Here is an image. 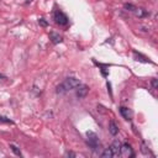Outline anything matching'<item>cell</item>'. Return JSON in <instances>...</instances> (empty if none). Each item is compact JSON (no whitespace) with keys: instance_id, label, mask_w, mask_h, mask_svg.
<instances>
[{"instance_id":"cell-6","label":"cell","mask_w":158,"mask_h":158,"mask_svg":"<svg viewBox=\"0 0 158 158\" xmlns=\"http://www.w3.org/2000/svg\"><path fill=\"white\" fill-rule=\"evenodd\" d=\"M110 149L112 151V153H114V157H116V156H120V149H121V143H120V141L115 139V141L111 143V146H110Z\"/></svg>"},{"instance_id":"cell-1","label":"cell","mask_w":158,"mask_h":158,"mask_svg":"<svg viewBox=\"0 0 158 158\" xmlns=\"http://www.w3.org/2000/svg\"><path fill=\"white\" fill-rule=\"evenodd\" d=\"M78 85H80L79 79H77V78H74V77H68V78H65L60 84H58V85L56 86V93H57V94H64V93H67L68 90L75 89Z\"/></svg>"},{"instance_id":"cell-10","label":"cell","mask_w":158,"mask_h":158,"mask_svg":"<svg viewBox=\"0 0 158 158\" xmlns=\"http://www.w3.org/2000/svg\"><path fill=\"white\" fill-rule=\"evenodd\" d=\"M133 56H135V59L136 60H139V62H144V63H152L147 57H144V56H142L141 53H137L136 51H133Z\"/></svg>"},{"instance_id":"cell-16","label":"cell","mask_w":158,"mask_h":158,"mask_svg":"<svg viewBox=\"0 0 158 158\" xmlns=\"http://www.w3.org/2000/svg\"><path fill=\"white\" fill-rule=\"evenodd\" d=\"M141 151H142L143 154H148V153H149V148H148L144 143H142V146H141Z\"/></svg>"},{"instance_id":"cell-12","label":"cell","mask_w":158,"mask_h":158,"mask_svg":"<svg viewBox=\"0 0 158 158\" xmlns=\"http://www.w3.org/2000/svg\"><path fill=\"white\" fill-rule=\"evenodd\" d=\"M100 156H101L102 158H112V157H114V153H112V151H111L110 147H109V148H105L104 152H101Z\"/></svg>"},{"instance_id":"cell-13","label":"cell","mask_w":158,"mask_h":158,"mask_svg":"<svg viewBox=\"0 0 158 158\" xmlns=\"http://www.w3.org/2000/svg\"><path fill=\"white\" fill-rule=\"evenodd\" d=\"M10 149H11V151H12V152H14L16 156H19V157H21V156H22L21 151H20V149H19V148H17L15 144H10Z\"/></svg>"},{"instance_id":"cell-18","label":"cell","mask_w":158,"mask_h":158,"mask_svg":"<svg viewBox=\"0 0 158 158\" xmlns=\"http://www.w3.org/2000/svg\"><path fill=\"white\" fill-rule=\"evenodd\" d=\"M151 85H152L153 89H158V80H157L156 78H153V79L151 80Z\"/></svg>"},{"instance_id":"cell-20","label":"cell","mask_w":158,"mask_h":158,"mask_svg":"<svg viewBox=\"0 0 158 158\" xmlns=\"http://www.w3.org/2000/svg\"><path fill=\"white\" fill-rule=\"evenodd\" d=\"M0 79H6V77H5L4 74H1V73H0Z\"/></svg>"},{"instance_id":"cell-7","label":"cell","mask_w":158,"mask_h":158,"mask_svg":"<svg viewBox=\"0 0 158 158\" xmlns=\"http://www.w3.org/2000/svg\"><path fill=\"white\" fill-rule=\"evenodd\" d=\"M120 114L125 120H131L132 118V111L126 106H121L120 107Z\"/></svg>"},{"instance_id":"cell-19","label":"cell","mask_w":158,"mask_h":158,"mask_svg":"<svg viewBox=\"0 0 158 158\" xmlns=\"http://www.w3.org/2000/svg\"><path fill=\"white\" fill-rule=\"evenodd\" d=\"M65 156H67V157H75V153H73V152H67Z\"/></svg>"},{"instance_id":"cell-3","label":"cell","mask_w":158,"mask_h":158,"mask_svg":"<svg viewBox=\"0 0 158 158\" xmlns=\"http://www.w3.org/2000/svg\"><path fill=\"white\" fill-rule=\"evenodd\" d=\"M53 20H54V22H56L57 25H59V26H67L68 22H69L67 15H65L64 12H62L60 10H56V11L53 12Z\"/></svg>"},{"instance_id":"cell-8","label":"cell","mask_w":158,"mask_h":158,"mask_svg":"<svg viewBox=\"0 0 158 158\" xmlns=\"http://www.w3.org/2000/svg\"><path fill=\"white\" fill-rule=\"evenodd\" d=\"M49 40H51L52 43H54V44H58V43H60V42L63 41L62 36H60L59 33H56V32H51V33H49Z\"/></svg>"},{"instance_id":"cell-2","label":"cell","mask_w":158,"mask_h":158,"mask_svg":"<svg viewBox=\"0 0 158 158\" xmlns=\"http://www.w3.org/2000/svg\"><path fill=\"white\" fill-rule=\"evenodd\" d=\"M86 137H88L86 141H88L89 147H90L93 151H96V149L100 147V142H99V138H98L96 133L93 132V131H88V132H86Z\"/></svg>"},{"instance_id":"cell-5","label":"cell","mask_w":158,"mask_h":158,"mask_svg":"<svg viewBox=\"0 0 158 158\" xmlns=\"http://www.w3.org/2000/svg\"><path fill=\"white\" fill-rule=\"evenodd\" d=\"M75 89H77L75 95H77V98H78V99H84V98L88 95V93H89V88H88L86 85H84V84L78 85Z\"/></svg>"},{"instance_id":"cell-4","label":"cell","mask_w":158,"mask_h":158,"mask_svg":"<svg viewBox=\"0 0 158 158\" xmlns=\"http://www.w3.org/2000/svg\"><path fill=\"white\" fill-rule=\"evenodd\" d=\"M120 156H122V157H125V158H130V157H133V156H135V153H133V149H132V147H131L128 143H123V144H121Z\"/></svg>"},{"instance_id":"cell-17","label":"cell","mask_w":158,"mask_h":158,"mask_svg":"<svg viewBox=\"0 0 158 158\" xmlns=\"http://www.w3.org/2000/svg\"><path fill=\"white\" fill-rule=\"evenodd\" d=\"M38 23L42 26V27H47V25H48V22L43 19V17H41V19H38Z\"/></svg>"},{"instance_id":"cell-14","label":"cell","mask_w":158,"mask_h":158,"mask_svg":"<svg viewBox=\"0 0 158 158\" xmlns=\"http://www.w3.org/2000/svg\"><path fill=\"white\" fill-rule=\"evenodd\" d=\"M0 122H2V123H14V121L12 120H10L9 117H6V116H0Z\"/></svg>"},{"instance_id":"cell-9","label":"cell","mask_w":158,"mask_h":158,"mask_svg":"<svg viewBox=\"0 0 158 158\" xmlns=\"http://www.w3.org/2000/svg\"><path fill=\"white\" fill-rule=\"evenodd\" d=\"M109 132H110L112 136H116V135L118 133V126H117L116 122L112 121V120L109 122Z\"/></svg>"},{"instance_id":"cell-11","label":"cell","mask_w":158,"mask_h":158,"mask_svg":"<svg viewBox=\"0 0 158 158\" xmlns=\"http://www.w3.org/2000/svg\"><path fill=\"white\" fill-rule=\"evenodd\" d=\"M133 12H135V15H136L137 17H144V16L148 15V12H147L144 9H142V7H136V9L133 10Z\"/></svg>"},{"instance_id":"cell-15","label":"cell","mask_w":158,"mask_h":158,"mask_svg":"<svg viewBox=\"0 0 158 158\" xmlns=\"http://www.w3.org/2000/svg\"><path fill=\"white\" fill-rule=\"evenodd\" d=\"M123 7H125L126 10H130V11H133V10L136 9V6H135L133 4H127V2L123 5Z\"/></svg>"}]
</instances>
